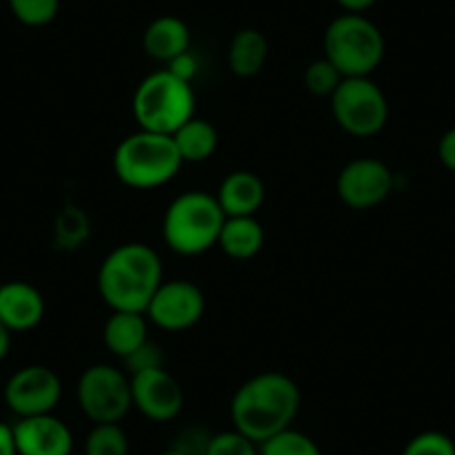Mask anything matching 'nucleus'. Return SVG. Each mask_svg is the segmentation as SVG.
I'll return each instance as SVG.
<instances>
[{"label": "nucleus", "instance_id": "obj_28", "mask_svg": "<svg viewBox=\"0 0 455 455\" xmlns=\"http://www.w3.org/2000/svg\"><path fill=\"white\" fill-rule=\"evenodd\" d=\"M210 433H205L204 428H186L177 435L172 449L179 451L183 455H204L205 449H208Z\"/></svg>", "mask_w": 455, "mask_h": 455}, {"label": "nucleus", "instance_id": "obj_4", "mask_svg": "<svg viewBox=\"0 0 455 455\" xmlns=\"http://www.w3.org/2000/svg\"><path fill=\"white\" fill-rule=\"evenodd\" d=\"M226 214L204 190H188L170 201L164 214V242L172 252L196 257L217 246Z\"/></svg>", "mask_w": 455, "mask_h": 455}, {"label": "nucleus", "instance_id": "obj_7", "mask_svg": "<svg viewBox=\"0 0 455 455\" xmlns=\"http://www.w3.org/2000/svg\"><path fill=\"white\" fill-rule=\"evenodd\" d=\"M331 112L344 132L371 139L387 128L388 99L371 76L344 78L331 96Z\"/></svg>", "mask_w": 455, "mask_h": 455}, {"label": "nucleus", "instance_id": "obj_17", "mask_svg": "<svg viewBox=\"0 0 455 455\" xmlns=\"http://www.w3.org/2000/svg\"><path fill=\"white\" fill-rule=\"evenodd\" d=\"M266 243L264 226L257 217H226L217 246L230 259L246 261L261 252Z\"/></svg>", "mask_w": 455, "mask_h": 455}, {"label": "nucleus", "instance_id": "obj_19", "mask_svg": "<svg viewBox=\"0 0 455 455\" xmlns=\"http://www.w3.org/2000/svg\"><path fill=\"white\" fill-rule=\"evenodd\" d=\"M266 60H268V38L259 29H239L228 45V68L242 78L259 74Z\"/></svg>", "mask_w": 455, "mask_h": 455}, {"label": "nucleus", "instance_id": "obj_8", "mask_svg": "<svg viewBox=\"0 0 455 455\" xmlns=\"http://www.w3.org/2000/svg\"><path fill=\"white\" fill-rule=\"evenodd\" d=\"M76 402L94 424L121 422L132 406L130 375L112 364H92L76 382Z\"/></svg>", "mask_w": 455, "mask_h": 455}, {"label": "nucleus", "instance_id": "obj_21", "mask_svg": "<svg viewBox=\"0 0 455 455\" xmlns=\"http://www.w3.org/2000/svg\"><path fill=\"white\" fill-rule=\"evenodd\" d=\"M130 440L119 422L94 424L85 437V453L83 455H128Z\"/></svg>", "mask_w": 455, "mask_h": 455}, {"label": "nucleus", "instance_id": "obj_31", "mask_svg": "<svg viewBox=\"0 0 455 455\" xmlns=\"http://www.w3.org/2000/svg\"><path fill=\"white\" fill-rule=\"evenodd\" d=\"M0 455H19V449H16L14 427L3 422H0Z\"/></svg>", "mask_w": 455, "mask_h": 455}, {"label": "nucleus", "instance_id": "obj_33", "mask_svg": "<svg viewBox=\"0 0 455 455\" xmlns=\"http://www.w3.org/2000/svg\"><path fill=\"white\" fill-rule=\"evenodd\" d=\"M12 347V331L5 326V323L0 322V360L10 353Z\"/></svg>", "mask_w": 455, "mask_h": 455}, {"label": "nucleus", "instance_id": "obj_9", "mask_svg": "<svg viewBox=\"0 0 455 455\" xmlns=\"http://www.w3.org/2000/svg\"><path fill=\"white\" fill-rule=\"evenodd\" d=\"M205 313V297L196 283L188 279H168L159 286L146 308L148 322L161 331L181 332L201 322Z\"/></svg>", "mask_w": 455, "mask_h": 455}, {"label": "nucleus", "instance_id": "obj_20", "mask_svg": "<svg viewBox=\"0 0 455 455\" xmlns=\"http://www.w3.org/2000/svg\"><path fill=\"white\" fill-rule=\"evenodd\" d=\"M174 146L181 155L183 164H204L214 155L219 146V134L210 121L192 116L172 134Z\"/></svg>", "mask_w": 455, "mask_h": 455}, {"label": "nucleus", "instance_id": "obj_15", "mask_svg": "<svg viewBox=\"0 0 455 455\" xmlns=\"http://www.w3.org/2000/svg\"><path fill=\"white\" fill-rule=\"evenodd\" d=\"M45 315V299L28 282H10L0 286V322L10 331H29Z\"/></svg>", "mask_w": 455, "mask_h": 455}, {"label": "nucleus", "instance_id": "obj_29", "mask_svg": "<svg viewBox=\"0 0 455 455\" xmlns=\"http://www.w3.org/2000/svg\"><path fill=\"white\" fill-rule=\"evenodd\" d=\"M165 69H168L170 74H174L177 78H181V81L192 83V78L199 72V63H196L195 54H190V50H188L183 52V54H179L177 59L170 60V63H165Z\"/></svg>", "mask_w": 455, "mask_h": 455}, {"label": "nucleus", "instance_id": "obj_30", "mask_svg": "<svg viewBox=\"0 0 455 455\" xmlns=\"http://www.w3.org/2000/svg\"><path fill=\"white\" fill-rule=\"evenodd\" d=\"M437 159L446 170L455 172V128L446 130L437 141Z\"/></svg>", "mask_w": 455, "mask_h": 455}, {"label": "nucleus", "instance_id": "obj_26", "mask_svg": "<svg viewBox=\"0 0 455 455\" xmlns=\"http://www.w3.org/2000/svg\"><path fill=\"white\" fill-rule=\"evenodd\" d=\"M402 455H455V442L442 431H422L406 442Z\"/></svg>", "mask_w": 455, "mask_h": 455}, {"label": "nucleus", "instance_id": "obj_13", "mask_svg": "<svg viewBox=\"0 0 455 455\" xmlns=\"http://www.w3.org/2000/svg\"><path fill=\"white\" fill-rule=\"evenodd\" d=\"M19 455H69L74 453V435L68 424L54 413L20 418L14 424Z\"/></svg>", "mask_w": 455, "mask_h": 455}, {"label": "nucleus", "instance_id": "obj_27", "mask_svg": "<svg viewBox=\"0 0 455 455\" xmlns=\"http://www.w3.org/2000/svg\"><path fill=\"white\" fill-rule=\"evenodd\" d=\"M128 369V375L139 373V371L156 369V366H164V355H161V348L155 347L152 341H146L141 348L128 355L125 360H121Z\"/></svg>", "mask_w": 455, "mask_h": 455}, {"label": "nucleus", "instance_id": "obj_2", "mask_svg": "<svg viewBox=\"0 0 455 455\" xmlns=\"http://www.w3.org/2000/svg\"><path fill=\"white\" fill-rule=\"evenodd\" d=\"M164 283L159 252L148 243H121L100 261L99 295L112 310L146 315L148 304Z\"/></svg>", "mask_w": 455, "mask_h": 455}, {"label": "nucleus", "instance_id": "obj_11", "mask_svg": "<svg viewBox=\"0 0 455 455\" xmlns=\"http://www.w3.org/2000/svg\"><path fill=\"white\" fill-rule=\"evenodd\" d=\"M63 395L60 378L50 366L32 364L16 371L5 387V402L19 418L54 413Z\"/></svg>", "mask_w": 455, "mask_h": 455}, {"label": "nucleus", "instance_id": "obj_12", "mask_svg": "<svg viewBox=\"0 0 455 455\" xmlns=\"http://www.w3.org/2000/svg\"><path fill=\"white\" fill-rule=\"evenodd\" d=\"M132 384V406L152 422H172L183 411V388L165 366L139 371L130 375Z\"/></svg>", "mask_w": 455, "mask_h": 455}, {"label": "nucleus", "instance_id": "obj_34", "mask_svg": "<svg viewBox=\"0 0 455 455\" xmlns=\"http://www.w3.org/2000/svg\"><path fill=\"white\" fill-rule=\"evenodd\" d=\"M161 455H183V453H179V451L170 449V451H165V453H161Z\"/></svg>", "mask_w": 455, "mask_h": 455}, {"label": "nucleus", "instance_id": "obj_32", "mask_svg": "<svg viewBox=\"0 0 455 455\" xmlns=\"http://www.w3.org/2000/svg\"><path fill=\"white\" fill-rule=\"evenodd\" d=\"M335 3L341 10L347 12V14H364V12L371 10L378 0H335Z\"/></svg>", "mask_w": 455, "mask_h": 455}, {"label": "nucleus", "instance_id": "obj_1", "mask_svg": "<svg viewBox=\"0 0 455 455\" xmlns=\"http://www.w3.org/2000/svg\"><path fill=\"white\" fill-rule=\"evenodd\" d=\"M301 406V391L295 379L279 371L252 375L235 391L230 419L235 431L261 444L291 428Z\"/></svg>", "mask_w": 455, "mask_h": 455}, {"label": "nucleus", "instance_id": "obj_18", "mask_svg": "<svg viewBox=\"0 0 455 455\" xmlns=\"http://www.w3.org/2000/svg\"><path fill=\"white\" fill-rule=\"evenodd\" d=\"M143 50L161 63H170L179 54L190 50V29L177 16H159L148 25L143 34Z\"/></svg>", "mask_w": 455, "mask_h": 455}, {"label": "nucleus", "instance_id": "obj_35", "mask_svg": "<svg viewBox=\"0 0 455 455\" xmlns=\"http://www.w3.org/2000/svg\"><path fill=\"white\" fill-rule=\"evenodd\" d=\"M69 455H78V453H69Z\"/></svg>", "mask_w": 455, "mask_h": 455}, {"label": "nucleus", "instance_id": "obj_24", "mask_svg": "<svg viewBox=\"0 0 455 455\" xmlns=\"http://www.w3.org/2000/svg\"><path fill=\"white\" fill-rule=\"evenodd\" d=\"M344 81L339 72H337L335 65L328 59H317L306 68L304 72V85L310 94L315 96H328L331 99L332 92L339 87V83Z\"/></svg>", "mask_w": 455, "mask_h": 455}, {"label": "nucleus", "instance_id": "obj_3", "mask_svg": "<svg viewBox=\"0 0 455 455\" xmlns=\"http://www.w3.org/2000/svg\"><path fill=\"white\" fill-rule=\"evenodd\" d=\"M183 159L170 134L141 130L125 137L116 146L112 168L116 179L134 190H152L172 181Z\"/></svg>", "mask_w": 455, "mask_h": 455}, {"label": "nucleus", "instance_id": "obj_22", "mask_svg": "<svg viewBox=\"0 0 455 455\" xmlns=\"http://www.w3.org/2000/svg\"><path fill=\"white\" fill-rule=\"evenodd\" d=\"M259 455H322V451L313 437L291 427L261 442Z\"/></svg>", "mask_w": 455, "mask_h": 455}, {"label": "nucleus", "instance_id": "obj_10", "mask_svg": "<svg viewBox=\"0 0 455 455\" xmlns=\"http://www.w3.org/2000/svg\"><path fill=\"white\" fill-rule=\"evenodd\" d=\"M393 192V170L373 156L348 161L337 177V195L351 210H373Z\"/></svg>", "mask_w": 455, "mask_h": 455}, {"label": "nucleus", "instance_id": "obj_5", "mask_svg": "<svg viewBox=\"0 0 455 455\" xmlns=\"http://www.w3.org/2000/svg\"><path fill=\"white\" fill-rule=\"evenodd\" d=\"M387 43L378 25L364 14L332 19L323 34V59L331 60L344 78L371 76L384 60Z\"/></svg>", "mask_w": 455, "mask_h": 455}, {"label": "nucleus", "instance_id": "obj_16", "mask_svg": "<svg viewBox=\"0 0 455 455\" xmlns=\"http://www.w3.org/2000/svg\"><path fill=\"white\" fill-rule=\"evenodd\" d=\"M148 317L130 310H112L103 326V341L108 351L119 360L132 355L148 339Z\"/></svg>", "mask_w": 455, "mask_h": 455}, {"label": "nucleus", "instance_id": "obj_23", "mask_svg": "<svg viewBox=\"0 0 455 455\" xmlns=\"http://www.w3.org/2000/svg\"><path fill=\"white\" fill-rule=\"evenodd\" d=\"M16 20L28 28H45L56 19L60 0H7Z\"/></svg>", "mask_w": 455, "mask_h": 455}, {"label": "nucleus", "instance_id": "obj_25", "mask_svg": "<svg viewBox=\"0 0 455 455\" xmlns=\"http://www.w3.org/2000/svg\"><path fill=\"white\" fill-rule=\"evenodd\" d=\"M204 455H259V444L233 428L214 433Z\"/></svg>", "mask_w": 455, "mask_h": 455}, {"label": "nucleus", "instance_id": "obj_14", "mask_svg": "<svg viewBox=\"0 0 455 455\" xmlns=\"http://www.w3.org/2000/svg\"><path fill=\"white\" fill-rule=\"evenodd\" d=\"M214 199L226 217H257L266 201V186L255 172L237 170L219 183Z\"/></svg>", "mask_w": 455, "mask_h": 455}, {"label": "nucleus", "instance_id": "obj_6", "mask_svg": "<svg viewBox=\"0 0 455 455\" xmlns=\"http://www.w3.org/2000/svg\"><path fill=\"white\" fill-rule=\"evenodd\" d=\"M132 114L141 130L172 137L186 121L195 116L192 83L181 81L165 68L152 72L139 83L134 92Z\"/></svg>", "mask_w": 455, "mask_h": 455}]
</instances>
